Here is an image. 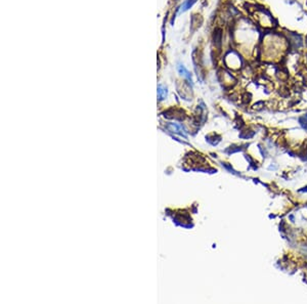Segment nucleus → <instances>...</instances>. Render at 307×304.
<instances>
[{
  "label": "nucleus",
  "mask_w": 307,
  "mask_h": 304,
  "mask_svg": "<svg viewBox=\"0 0 307 304\" xmlns=\"http://www.w3.org/2000/svg\"><path fill=\"white\" fill-rule=\"evenodd\" d=\"M225 60H230V62H225V64L230 69L236 70L241 68L242 65V60L240 57V55L235 52V51H229V52L225 55Z\"/></svg>",
  "instance_id": "1"
},
{
  "label": "nucleus",
  "mask_w": 307,
  "mask_h": 304,
  "mask_svg": "<svg viewBox=\"0 0 307 304\" xmlns=\"http://www.w3.org/2000/svg\"><path fill=\"white\" fill-rule=\"evenodd\" d=\"M288 33H289L288 34V44H289V47L294 48V49L300 48L303 45L302 37L294 32H288Z\"/></svg>",
  "instance_id": "2"
},
{
  "label": "nucleus",
  "mask_w": 307,
  "mask_h": 304,
  "mask_svg": "<svg viewBox=\"0 0 307 304\" xmlns=\"http://www.w3.org/2000/svg\"><path fill=\"white\" fill-rule=\"evenodd\" d=\"M213 40H214V44L215 46L220 49L221 45H222V30L220 28H216L214 30V34H213Z\"/></svg>",
  "instance_id": "3"
},
{
  "label": "nucleus",
  "mask_w": 307,
  "mask_h": 304,
  "mask_svg": "<svg viewBox=\"0 0 307 304\" xmlns=\"http://www.w3.org/2000/svg\"><path fill=\"white\" fill-rule=\"evenodd\" d=\"M177 70H178V72L181 76H183L184 78H186V79L188 81H191V73L187 71V70L184 68V66L183 65H178V67H177Z\"/></svg>",
  "instance_id": "4"
},
{
  "label": "nucleus",
  "mask_w": 307,
  "mask_h": 304,
  "mask_svg": "<svg viewBox=\"0 0 307 304\" xmlns=\"http://www.w3.org/2000/svg\"><path fill=\"white\" fill-rule=\"evenodd\" d=\"M202 17L201 16H194L191 17V30H196L198 27H200L202 24Z\"/></svg>",
  "instance_id": "5"
},
{
  "label": "nucleus",
  "mask_w": 307,
  "mask_h": 304,
  "mask_svg": "<svg viewBox=\"0 0 307 304\" xmlns=\"http://www.w3.org/2000/svg\"><path fill=\"white\" fill-rule=\"evenodd\" d=\"M167 96V88L164 87L163 85H159L158 86V97L159 99H164Z\"/></svg>",
  "instance_id": "6"
},
{
  "label": "nucleus",
  "mask_w": 307,
  "mask_h": 304,
  "mask_svg": "<svg viewBox=\"0 0 307 304\" xmlns=\"http://www.w3.org/2000/svg\"><path fill=\"white\" fill-rule=\"evenodd\" d=\"M196 2H197V0H186L182 4V6H181V10H182V12H186V10L190 9Z\"/></svg>",
  "instance_id": "7"
},
{
  "label": "nucleus",
  "mask_w": 307,
  "mask_h": 304,
  "mask_svg": "<svg viewBox=\"0 0 307 304\" xmlns=\"http://www.w3.org/2000/svg\"><path fill=\"white\" fill-rule=\"evenodd\" d=\"M169 128L171 129L173 132H177V133H180L182 134L183 133V128L181 127L180 125H177V124H170L169 125Z\"/></svg>",
  "instance_id": "8"
},
{
  "label": "nucleus",
  "mask_w": 307,
  "mask_h": 304,
  "mask_svg": "<svg viewBox=\"0 0 307 304\" xmlns=\"http://www.w3.org/2000/svg\"><path fill=\"white\" fill-rule=\"evenodd\" d=\"M305 42H306V45H307V37H306V40H305Z\"/></svg>",
  "instance_id": "9"
},
{
  "label": "nucleus",
  "mask_w": 307,
  "mask_h": 304,
  "mask_svg": "<svg viewBox=\"0 0 307 304\" xmlns=\"http://www.w3.org/2000/svg\"><path fill=\"white\" fill-rule=\"evenodd\" d=\"M306 57V62H307V54H306V57Z\"/></svg>",
  "instance_id": "10"
}]
</instances>
